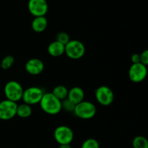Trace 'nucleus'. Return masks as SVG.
<instances>
[{"instance_id": "obj_12", "label": "nucleus", "mask_w": 148, "mask_h": 148, "mask_svg": "<svg viewBox=\"0 0 148 148\" xmlns=\"http://www.w3.org/2000/svg\"><path fill=\"white\" fill-rule=\"evenodd\" d=\"M84 98H85V92L83 90L79 87H74L69 90L66 98L74 105H77L83 101Z\"/></svg>"}, {"instance_id": "obj_23", "label": "nucleus", "mask_w": 148, "mask_h": 148, "mask_svg": "<svg viewBox=\"0 0 148 148\" xmlns=\"http://www.w3.org/2000/svg\"><path fill=\"white\" fill-rule=\"evenodd\" d=\"M131 61L132 64L140 63V54L139 53H134L131 57Z\"/></svg>"}, {"instance_id": "obj_5", "label": "nucleus", "mask_w": 148, "mask_h": 148, "mask_svg": "<svg viewBox=\"0 0 148 148\" xmlns=\"http://www.w3.org/2000/svg\"><path fill=\"white\" fill-rule=\"evenodd\" d=\"M53 137L59 145H70L74 140V132L72 129L67 126H59L55 129Z\"/></svg>"}, {"instance_id": "obj_13", "label": "nucleus", "mask_w": 148, "mask_h": 148, "mask_svg": "<svg viewBox=\"0 0 148 148\" xmlns=\"http://www.w3.org/2000/svg\"><path fill=\"white\" fill-rule=\"evenodd\" d=\"M47 51L49 54L53 57H59L64 53L65 46L56 40H54L49 45Z\"/></svg>"}, {"instance_id": "obj_4", "label": "nucleus", "mask_w": 148, "mask_h": 148, "mask_svg": "<svg viewBox=\"0 0 148 148\" xmlns=\"http://www.w3.org/2000/svg\"><path fill=\"white\" fill-rule=\"evenodd\" d=\"M64 53L69 59L77 60L85 55V46L79 40H70L65 45Z\"/></svg>"}, {"instance_id": "obj_9", "label": "nucleus", "mask_w": 148, "mask_h": 148, "mask_svg": "<svg viewBox=\"0 0 148 148\" xmlns=\"http://www.w3.org/2000/svg\"><path fill=\"white\" fill-rule=\"evenodd\" d=\"M17 103L5 99L0 102V119L7 121L14 118L17 114Z\"/></svg>"}, {"instance_id": "obj_8", "label": "nucleus", "mask_w": 148, "mask_h": 148, "mask_svg": "<svg viewBox=\"0 0 148 148\" xmlns=\"http://www.w3.org/2000/svg\"><path fill=\"white\" fill-rule=\"evenodd\" d=\"M147 66L141 63L132 64L130 67L128 72L130 80L135 83L143 82L147 77Z\"/></svg>"}, {"instance_id": "obj_21", "label": "nucleus", "mask_w": 148, "mask_h": 148, "mask_svg": "<svg viewBox=\"0 0 148 148\" xmlns=\"http://www.w3.org/2000/svg\"><path fill=\"white\" fill-rule=\"evenodd\" d=\"M75 105H74L67 98L62 101V110H64L67 112H73Z\"/></svg>"}, {"instance_id": "obj_24", "label": "nucleus", "mask_w": 148, "mask_h": 148, "mask_svg": "<svg viewBox=\"0 0 148 148\" xmlns=\"http://www.w3.org/2000/svg\"><path fill=\"white\" fill-rule=\"evenodd\" d=\"M59 148H72L70 145H60Z\"/></svg>"}, {"instance_id": "obj_3", "label": "nucleus", "mask_w": 148, "mask_h": 148, "mask_svg": "<svg viewBox=\"0 0 148 148\" xmlns=\"http://www.w3.org/2000/svg\"><path fill=\"white\" fill-rule=\"evenodd\" d=\"M23 86L15 80H10L7 82L4 88V93L6 99L17 103L22 99L23 94Z\"/></svg>"}, {"instance_id": "obj_15", "label": "nucleus", "mask_w": 148, "mask_h": 148, "mask_svg": "<svg viewBox=\"0 0 148 148\" xmlns=\"http://www.w3.org/2000/svg\"><path fill=\"white\" fill-rule=\"evenodd\" d=\"M33 113L31 106L27 105L26 103H22L20 105H17V114L16 116L20 117V118L25 119L30 116Z\"/></svg>"}, {"instance_id": "obj_22", "label": "nucleus", "mask_w": 148, "mask_h": 148, "mask_svg": "<svg viewBox=\"0 0 148 148\" xmlns=\"http://www.w3.org/2000/svg\"><path fill=\"white\" fill-rule=\"evenodd\" d=\"M140 63L147 66L148 64V51L145 50L140 54Z\"/></svg>"}, {"instance_id": "obj_17", "label": "nucleus", "mask_w": 148, "mask_h": 148, "mask_svg": "<svg viewBox=\"0 0 148 148\" xmlns=\"http://www.w3.org/2000/svg\"><path fill=\"white\" fill-rule=\"evenodd\" d=\"M133 148H148L147 138L143 136H137L132 141Z\"/></svg>"}, {"instance_id": "obj_20", "label": "nucleus", "mask_w": 148, "mask_h": 148, "mask_svg": "<svg viewBox=\"0 0 148 148\" xmlns=\"http://www.w3.org/2000/svg\"><path fill=\"white\" fill-rule=\"evenodd\" d=\"M56 40L65 46L70 40V38L69 35L65 32H60L56 35Z\"/></svg>"}, {"instance_id": "obj_1", "label": "nucleus", "mask_w": 148, "mask_h": 148, "mask_svg": "<svg viewBox=\"0 0 148 148\" xmlns=\"http://www.w3.org/2000/svg\"><path fill=\"white\" fill-rule=\"evenodd\" d=\"M39 104L42 111L50 115H56L62 111V101L51 92H44Z\"/></svg>"}, {"instance_id": "obj_14", "label": "nucleus", "mask_w": 148, "mask_h": 148, "mask_svg": "<svg viewBox=\"0 0 148 148\" xmlns=\"http://www.w3.org/2000/svg\"><path fill=\"white\" fill-rule=\"evenodd\" d=\"M48 20L45 16L35 17L31 23V27L36 33H42L46 29Z\"/></svg>"}, {"instance_id": "obj_18", "label": "nucleus", "mask_w": 148, "mask_h": 148, "mask_svg": "<svg viewBox=\"0 0 148 148\" xmlns=\"http://www.w3.org/2000/svg\"><path fill=\"white\" fill-rule=\"evenodd\" d=\"M14 56H12V55H7V56H4L2 59L1 64H0V66H1V68L2 69L7 70V69H9L10 68H11L12 66V65L14 64Z\"/></svg>"}, {"instance_id": "obj_16", "label": "nucleus", "mask_w": 148, "mask_h": 148, "mask_svg": "<svg viewBox=\"0 0 148 148\" xmlns=\"http://www.w3.org/2000/svg\"><path fill=\"white\" fill-rule=\"evenodd\" d=\"M68 92H69V90L67 89V88H66V86L60 85L55 87V88H53V91L51 92V93L53 94L56 98H57L58 99L60 100L61 101H62L67 98Z\"/></svg>"}, {"instance_id": "obj_10", "label": "nucleus", "mask_w": 148, "mask_h": 148, "mask_svg": "<svg viewBox=\"0 0 148 148\" xmlns=\"http://www.w3.org/2000/svg\"><path fill=\"white\" fill-rule=\"evenodd\" d=\"M27 8L30 14L34 17L45 16L49 10L46 0H29Z\"/></svg>"}, {"instance_id": "obj_11", "label": "nucleus", "mask_w": 148, "mask_h": 148, "mask_svg": "<svg viewBox=\"0 0 148 148\" xmlns=\"http://www.w3.org/2000/svg\"><path fill=\"white\" fill-rule=\"evenodd\" d=\"M26 72L31 75H38L44 70V64L40 59L33 58L27 61L25 65Z\"/></svg>"}, {"instance_id": "obj_7", "label": "nucleus", "mask_w": 148, "mask_h": 148, "mask_svg": "<svg viewBox=\"0 0 148 148\" xmlns=\"http://www.w3.org/2000/svg\"><path fill=\"white\" fill-rule=\"evenodd\" d=\"M95 98L98 103L103 106H108L113 103L114 101V93L112 90L108 86L102 85L95 90Z\"/></svg>"}, {"instance_id": "obj_6", "label": "nucleus", "mask_w": 148, "mask_h": 148, "mask_svg": "<svg viewBox=\"0 0 148 148\" xmlns=\"http://www.w3.org/2000/svg\"><path fill=\"white\" fill-rule=\"evenodd\" d=\"M44 92L40 88L36 86L30 87L23 91L22 100L24 103L30 106L39 103L43 97Z\"/></svg>"}, {"instance_id": "obj_19", "label": "nucleus", "mask_w": 148, "mask_h": 148, "mask_svg": "<svg viewBox=\"0 0 148 148\" xmlns=\"http://www.w3.org/2000/svg\"><path fill=\"white\" fill-rule=\"evenodd\" d=\"M81 148H100V145L95 139L88 138L83 142Z\"/></svg>"}, {"instance_id": "obj_2", "label": "nucleus", "mask_w": 148, "mask_h": 148, "mask_svg": "<svg viewBox=\"0 0 148 148\" xmlns=\"http://www.w3.org/2000/svg\"><path fill=\"white\" fill-rule=\"evenodd\" d=\"M96 107L90 101H83L75 106L74 114L77 117L82 119H90L96 114Z\"/></svg>"}]
</instances>
